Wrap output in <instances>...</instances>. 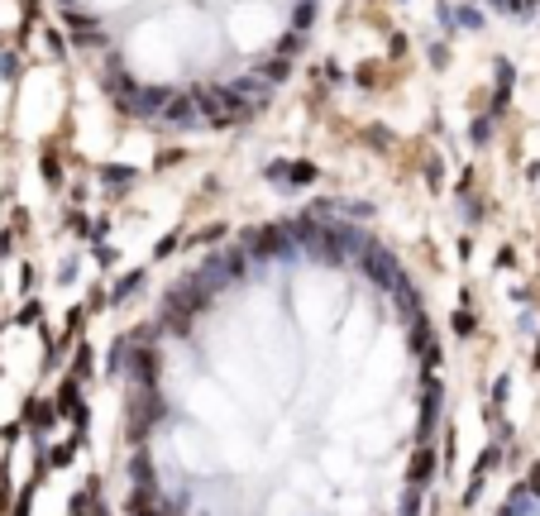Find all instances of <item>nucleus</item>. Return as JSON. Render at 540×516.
Instances as JSON below:
<instances>
[{
  "label": "nucleus",
  "mask_w": 540,
  "mask_h": 516,
  "mask_svg": "<svg viewBox=\"0 0 540 516\" xmlns=\"http://www.w3.org/2000/svg\"><path fill=\"white\" fill-rule=\"evenodd\" d=\"M430 464H435V459H430V450H426V454H416V468H412V478H430Z\"/></svg>",
  "instance_id": "2"
},
{
  "label": "nucleus",
  "mask_w": 540,
  "mask_h": 516,
  "mask_svg": "<svg viewBox=\"0 0 540 516\" xmlns=\"http://www.w3.org/2000/svg\"><path fill=\"white\" fill-rule=\"evenodd\" d=\"M531 487H540V464H536V473H531Z\"/></svg>",
  "instance_id": "3"
},
{
  "label": "nucleus",
  "mask_w": 540,
  "mask_h": 516,
  "mask_svg": "<svg viewBox=\"0 0 540 516\" xmlns=\"http://www.w3.org/2000/svg\"><path fill=\"white\" fill-rule=\"evenodd\" d=\"M58 406H63V411H77V383H67V387H63V397H58Z\"/></svg>",
  "instance_id": "1"
}]
</instances>
